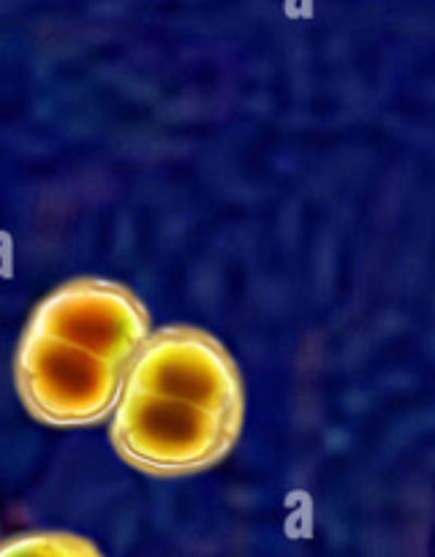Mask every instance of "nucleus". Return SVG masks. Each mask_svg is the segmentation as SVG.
<instances>
[{"mask_svg":"<svg viewBox=\"0 0 435 557\" xmlns=\"http://www.w3.org/2000/svg\"><path fill=\"white\" fill-rule=\"evenodd\" d=\"M150 313L130 288L79 277L36 305L14 357V384L33 419L87 428L112 417L139 357Z\"/></svg>","mask_w":435,"mask_h":557,"instance_id":"2","label":"nucleus"},{"mask_svg":"<svg viewBox=\"0 0 435 557\" xmlns=\"http://www.w3.org/2000/svg\"><path fill=\"white\" fill-rule=\"evenodd\" d=\"M0 557H103L74 533H25L0 544Z\"/></svg>","mask_w":435,"mask_h":557,"instance_id":"3","label":"nucleus"},{"mask_svg":"<svg viewBox=\"0 0 435 557\" xmlns=\"http://www.w3.org/2000/svg\"><path fill=\"white\" fill-rule=\"evenodd\" d=\"M245 422V384L217 337L161 326L125 375L109 438L147 476H190L221 462Z\"/></svg>","mask_w":435,"mask_h":557,"instance_id":"1","label":"nucleus"}]
</instances>
